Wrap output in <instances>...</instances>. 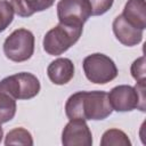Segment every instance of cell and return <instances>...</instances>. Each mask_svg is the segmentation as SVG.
I'll return each mask as SVG.
<instances>
[{"instance_id":"1","label":"cell","mask_w":146,"mask_h":146,"mask_svg":"<svg viewBox=\"0 0 146 146\" xmlns=\"http://www.w3.org/2000/svg\"><path fill=\"white\" fill-rule=\"evenodd\" d=\"M113 108L105 91H78L68 97L65 113L68 120H104L110 116Z\"/></svg>"},{"instance_id":"2","label":"cell","mask_w":146,"mask_h":146,"mask_svg":"<svg viewBox=\"0 0 146 146\" xmlns=\"http://www.w3.org/2000/svg\"><path fill=\"white\" fill-rule=\"evenodd\" d=\"M82 25L58 23L43 38V49L51 56H59L68 50L81 36Z\"/></svg>"},{"instance_id":"3","label":"cell","mask_w":146,"mask_h":146,"mask_svg":"<svg viewBox=\"0 0 146 146\" xmlns=\"http://www.w3.org/2000/svg\"><path fill=\"white\" fill-rule=\"evenodd\" d=\"M146 82H136L135 87L120 84L114 87L108 95V100L112 108L116 112H130L140 110L145 112Z\"/></svg>"},{"instance_id":"4","label":"cell","mask_w":146,"mask_h":146,"mask_svg":"<svg viewBox=\"0 0 146 146\" xmlns=\"http://www.w3.org/2000/svg\"><path fill=\"white\" fill-rule=\"evenodd\" d=\"M82 66L86 78L96 84H105L117 76V67L113 59L100 52L87 56Z\"/></svg>"},{"instance_id":"5","label":"cell","mask_w":146,"mask_h":146,"mask_svg":"<svg viewBox=\"0 0 146 146\" xmlns=\"http://www.w3.org/2000/svg\"><path fill=\"white\" fill-rule=\"evenodd\" d=\"M34 35L30 30L17 29L3 42L6 57L16 63L30 59L34 52Z\"/></svg>"},{"instance_id":"6","label":"cell","mask_w":146,"mask_h":146,"mask_svg":"<svg viewBox=\"0 0 146 146\" xmlns=\"http://www.w3.org/2000/svg\"><path fill=\"white\" fill-rule=\"evenodd\" d=\"M41 89L39 79L29 72L9 75L0 81V90L8 92L15 99H31Z\"/></svg>"},{"instance_id":"7","label":"cell","mask_w":146,"mask_h":146,"mask_svg":"<svg viewBox=\"0 0 146 146\" xmlns=\"http://www.w3.org/2000/svg\"><path fill=\"white\" fill-rule=\"evenodd\" d=\"M57 16L59 23L83 26L91 16V6L88 0H59Z\"/></svg>"},{"instance_id":"8","label":"cell","mask_w":146,"mask_h":146,"mask_svg":"<svg viewBox=\"0 0 146 146\" xmlns=\"http://www.w3.org/2000/svg\"><path fill=\"white\" fill-rule=\"evenodd\" d=\"M64 146H91L92 135L84 120H70L62 132Z\"/></svg>"},{"instance_id":"9","label":"cell","mask_w":146,"mask_h":146,"mask_svg":"<svg viewBox=\"0 0 146 146\" xmlns=\"http://www.w3.org/2000/svg\"><path fill=\"white\" fill-rule=\"evenodd\" d=\"M113 32L119 42L123 46L132 47L141 42L144 31L130 24L122 15H119L113 21Z\"/></svg>"},{"instance_id":"10","label":"cell","mask_w":146,"mask_h":146,"mask_svg":"<svg viewBox=\"0 0 146 146\" xmlns=\"http://www.w3.org/2000/svg\"><path fill=\"white\" fill-rule=\"evenodd\" d=\"M47 74L54 84H66L74 76V64L70 58H57L48 65Z\"/></svg>"},{"instance_id":"11","label":"cell","mask_w":146,"mask_h":146,"mask_svg":"<svg viewBox=\"0 0 146 146\" xmlns=\"http://www.w3.org/2000/svg\"><path fill=\"white\" fill-rule=\"evenodd\" d=\"M133 26L145 30L146 27V2L145 0H128L121 14Z\"/></svg>"},{"instance_id":"12","label":"cell","mask_w":146,"mask_h":146,"mask_svg":"<svg viewBox=\"0 0 146 146\" xmlns=\"http://www.w3.org/2000/svg\"><path fill=\"white\" fill-rule=\"evenodd\" d=\"M55 0H10L14 13L21 17H30L35 13L50 8Z\"/></svg>"},{"instance_id":"13","label":"cell","mask_w":146,"mask_h":146,"mask_svg":"<svg viewBox=\"0 0 146 146\" xmlns=\"http://www.w3.org/2000/svg\"><path fill=\"white\" fill-rule=\"evenodd\" d=\"M16 110V99L8 92L0 90V124L14 119Z\"/></svg>"},{"instance_id":"14","label":"cell","mask_w":146,"mask_h":146,"mask_svg":"<svg viewBox=\"0 0 146 146\" xmlns=\"http://www.w3.org/2000/svg\"><path fill=\"white\" fill-rule=\"evenodd\" d=\"M102 146H130L131 141L127 133L120 129L106 130L100 139Z\"/></svg>"},{"instance_id":"15","label":"cell","mask_w":146,"mask_h":146,"mask_svg":"<svg viewBox=\"0 0 146 146\" xmlns=\"http://www.w3.org/2000/svg\"><path fill=\"white\" fill-rule=\"evenodd\" d=\"M5 145H24V146H32L33 138L30 131L24 128H15L10 130L5 139Z\"/></svg>"},{"instance_id":"16","label":"cell","mask_w":146,"mask_h":146,"mask_svg":"<svg viewBox=\"0 0 146 146\" xmlns=\"http://www.w3.org/2000/svg\"><path fill=\"white\" fill-rule=\"evenodd\" d=\"M14 9L9 1L0 0V33L3 32L14 19Z\"/></svg>"},{"instance_id":"17","label":"cell","mask_w":146,"mask_h":146,"mask_svg":"<svg viewBox=\"0 0 146 146\" xmlns=\"http://www.w3.org/2000/svg\"><path fill=\"white\" fill-rule=\"evenodd\" d=\"M132 78L136 82H146V73H145V56H140L136 60H133L130 68Z\"/></svg>"},{"instance_id":"18","label":"cell","mask_w":146,"mask_h":146,"mask_svg":"<svg viewBox=\"0 0 146 146\" xmlns=\"http://www.w3.org/2000/svg\"><path fill=\"white\" fill-rule=\"evenodd\" d=\"M91 6V15L99 16L105 14L113 6L114 0H88Z\"/></svg>"},{"instance_id":"19","label":"cell","mask_w":146,"mask_h":146,"mask_svg":"<svg viewBox=\"0 0 146 146\" xmlns=\"http://www.w3.org/2000/svg\"><path fill=\"white\" fill-rule=\"evenodd\" d=\"M2 137H3V130H2V128H1V125H0V143H1V140H2Z\"/></svg>"}]
</instances>
